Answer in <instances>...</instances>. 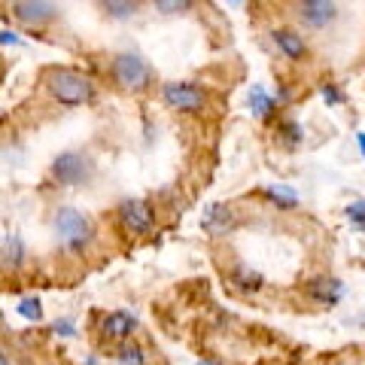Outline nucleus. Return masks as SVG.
Wrapping results in <instances>:
<instances>
[{
	"label": "nucleus",
	"instance_id": "nucleus-7",
	"mask_svg": "<svg viewBox=\"0 0 365 365\" xmlns=\"http://www.w3.org/2000/svg\"><path fill=\"white\" fill-rule=\"evenodd\" d=\"M165 101L174 110H182V113H201L204 107H207V98H204V91L189 86V83H168L162 88Z\"/></svg>",
	"mask_w": 365,
	"mask_h": 365
},
{
	"label": "nucleus",
	"instance_id": "nucleus-10",
	"mask_svg": "<svg viewBox=\"0 0 365 365\" xmlns=\"http://www.w3.org/2000/svg\"><path fill=\"white\" fill-rule=\"evenodd\" d=\"M304 295L307 299H314L317 304H338L344 299V283L338 277H311L304 283Z\"/></svg>",
	"mask_w": 365,
	"mask_h": 365
},
{
	"label": "nucleus",
	"instance_id": "nucleus-12",
	"mask_svg": "<svg viewBox=\"0 0 365 365\" xmlns=\"http://www.w3.org/2000/svg\"><path fill=\"white\" fill-rule=\"evenodd\" d=\"M271 37H274V46H277V49L287 55V58H292V61H299V58H304V55H307V43H304V37H299V34L289 31V28L274 31Z\"/></svg>",
	"mask_w": 365,
	"mask_h": 365
},
{
	"label": "nucleus",
	"instance_id": "nucleus-17",
	"mask_svg": "<svg viewBox=\"0 0 365 365\" xmlns=\"http://www.w3.org/2000/svg\"><path fill=\"white\" fill-rule=\"evenodd\" d=\"M16 311L21 319H28V323H43V302L37 295H25V299L16 304Z\"/></svg>",
	"mask_w": 365,
	"mask_h": 365
},
{
	"label": "nucleus",
	"instance_id": "nucleus-15",
	"mask_svg": "<svg viewBox=\"0 0 365 365\" xmlns=\"http://www.w3.org/2000/svg\"><path fill=\"white\" fill-rule=\"evenodd\" d=\"M265 198H268L271 204H277V207H283V210L299 207V195H295L289 186H268V189H265Z\"/></svg>",
	"mask_w": 365,
	"mask_h": 365
},
{
	"label": "nucleus",
	"instance_id": "nucleus-1",
	"mask_svg": "<svg viewBox=\"0 0 365 365\" xmlns=\"http://www.w3.org/2000/svg\"><path fill=\"white\" fill-rule=\"evenodd\" d=\"M43 86L55 101H61L67 107L86 104L91 91H95L91 79L79 71H71V67H49V71H43Z\"/></svg>",
	"mask_w": 365,
	"mask_h": 365
},
{
	"label": "nucleus",
	"instance_id": "nucleus-27",
	"mask_svg": "<svg viewBox=\"0 0 365 365\" xmlns=\"http://www.w3.org/2000/svg\"><path fill=\"white\" fill-rule=\"evenodd\" d=\"M86 365H101V362H98L95 356H88V359H86Z\"/></svg>",
	"mask_w": 365,
	"mask_h": 365
},
{
	"label": "nucleus",
	"instance_id": "nucleus-23",
	"mask_svg": "<svg viewBox=\"0 0 365 365\" xmlns=\"http://www.w3.org/2000/svg\"><path fill=\"white\" fill-rule=\"evenodd\" d=\"M323 98L329 101V104H338V101H341V91H338L335 86H323Z\"/></svg>",
	"mask_w": 365,
	"mask_h": 365
},
{
	"label": "nucleus",
	"instance_id": "nucleus-14",
	"mask_svg": "<svg viewBox=\"0 0 365 365\" xmlns=\"http://www.w3.org/2000/svg\"><path fill=\"white\" fill-rule=\"evenodd\" d=\"M116 365H146V353L134 341H122L116 350Z\"/></svg>",
	"mask_w": 365,
	"mask_h": 365
},
{
	"label": "nucleus",
	"instance_id": "nucleus-11",
	"mask_svg": "<svg viewBox=\"0 0 365 365\" xmlns=\"http://www.w3.org/2000/svg\"><path fill=\"white\" fill-rule=\"evenodd\" d=\"M235 225H237V220H235V213L228 210L225 204H210V207L204 210V232L213 235V237L228 235Z\"/></svg>",
	"mask_w": 365,
	"mask_h": 365
},
{
	"label": "nucleus",
	"instance_id": "nucleus-28",
	"mask_svg": "<svg viewBox=\"0 0 365 365\" xmlns=\"http://www.w3.org/2000/svg\"><path fill=\"white\" fill-rule=\"evenodd\" d=\"M228 4H241V0H228Z\"/></svg>",
	"mask_w": 365,
	"mask_h": 365
},
{
	"label": "nucleus",
	"instance_id": "nucleus-26",
	"mask_svg": "<svg viewBox=\"0 0 365 365\" xmlns=\"http://www.w3.org/2000/svg\"><path fill=\"white\" fill-rule=\"evenodd\" d=\"M0 365H9V359H6V353L0 350Z\"/></svg>",
	"mask_w": 365,
	"mask_h": 365
},
{
	"label": "nucleus",
	"instance_id": "nucleus-18",
	"mask_svg": "<svg viewBox=\"0 0 365 365\" xmlns=\"http://www.w3.org/2000/svg\"><path fill=\"white\" fill-rule=\"evenodd\" d=\"M101 6L107 9L113 19H131L140 6V0H101Z\"/></svg>",
	"mask_w": 365,
	"mask_h": 365
},
{
	"label": "nucleus",
	"instance_id": "nucleus-25",
	"mask_svg": "<svg viewBox=\"0 0 365 365\" xmlns=\"http://www.w3.org/2000/svg\"><path fill=\"white\" fill-rule=\"evenodd\" d=\"M356 140H359V150H362V158H365V134H356Z\"/></svg>",
	"mask_w": 365,
	"mask_h": 365
},
{
	"label": "nucleus",
	"instance_id": "nucleus-2",
	"mask_svg": "<svg viewBox=\"0 0 365 365\" xmlns=\"http://www.w3.org/2000/svg\"><path fill=\"white\" fill-rule=\"evenodd\" d=\"M52 232H55L58 247L67 250V253H83V250L91 244V237H95L91 220L86 213H79L76 207H61L58 213H55Z\"/></svg>",
	"mask_w": 365,
	"mask_h": 365
},
{
	"label": "nucleus",
	"instance_id": "nucleus-24",
	"mask_svg": "<svg viewBox=\"0 0 365 365\" xmlns=\"http://www.w3.org/2000/svg\"><path fill=\"white\" fill-rule=\"evenodd\" d=\"M0 43H4V46H19V34L4 31V34H0Z\"/></svg>",
	"mask_w": 365,
	"mask_h": 365
},
{
	"label": "nucleus",
	"instance_id": "nucleus-19",
	"mask_svg": "<svg viewBox=\"0 0 365 365\" xmlns=\"http://www.w3.org/2000/svg\"><path fill=\"white\" fill-rule=\"evenodd\" d=\"M4 253H6V262H9V265H13V268H19L21 262H25V244H21V237H19V235L6 237Z\"/></svg>",
	"mask_w": 365,
	"mask_h": 365
},
{
	"label": "nucleus",
	"instance_id": "nucleus-4",
	"mask_svg": "<svg viewBox=\"0 0 365 365\" xmlns=\"http://www.w3.org/2000/svg\"><path fill=\"white\" fill-rule=\"evenodd\" d=\"M52 174L61 186H83V182H88V177L95 174V165H91L88 155L71 150V153H61L52 162Z\"/></svg>",
	"mask_w": 365,
	"mask_h": 365
},
{
	"label": "nucleus",
	"instance_id": "nucleus-3",
	"mask_svg": "<svg viewBox=\"0 0 365 365\" xmlns=\"http://www.w3.org/2000/svg\"><path fill=\"white\" fill-rule=\"evenodd\" d=\"M113 79H116V86H122L125 91H140L150 83V67H146L140 55L122 52L113 58Z\"/></svg>",
	"mask_w": 365,
	"mask_h": 365
},
{
	"label": "nucleus",
	"instance_id": "nucleus-21",
	"mask_svg": "<svg viewBox=\"0 0 365 365\" xmlns=\"http://www.w3.org/2000/svg\"><path fill=\"white\" fill-rule=\"evenodd\" d=\"M52 332L58 335V338H76V335H79L73 319H55V323H52Z\"/></svg>",
	"mask_w": 365,
	"mask_h": 365
},
{
	"label": "nucleus",
	"instance_id": "nucleus-20",
	"mask_svg": "<svg viewBox=\"0 0 365 365\" xmlns=\"http://www.w3.org/2000/svg\"><path fill=\"white\" fill-rule=\"evenodd\" d=\"M158 13H168V16H177L182 13V9H189L192 6V0H153Z\"/></svg>",
	"mask_w": 365,
	"mask_h": 365
},
{
	"label": "nucleus",
	"instance_id": "nucleus-22",
	"mask_svg": "<svg viewBox=\"0 0 365 365\" xmlns=\"http://www.w3.org/2000/svg\"><path fill=\"white\" fill-rule=\"evenodd\" d=\"M347 216H350V222H353V225L365 228V201H353V204H347Z\"/></svg>",
	"mask_w": 365,
	"mask_h": 365
},
{
	"label": "nucleus",
	"instance_id": "nucleus-8",
	"mask_svg": "<svg viewBox=\"0 0 365 365\" xmlns=\"http://www.w3.org/2000/svg\"><path fill=\"white\" fill-rule=\"evenodd\" d=\"M295 13L307 28H326L338 19V6L335 0H299Z\"/></svg>",
	"mask_w": 365,
	"mask_h": 365
},
{
	"label": "nucleus",
	"instance_id": "nucleus-13",
	"mask_svg": "<svg viewBox=\"0 0 365 365\" xmlns=\"http://www.w3.org/2000/svg\"><path fill=\"white\" fill-rule=\"evenodd\" d=\"M228 280H232V287L241 289V292H259L262 287H265V277H262L256 268H250V265H237Z\"/></svg>",
	"mask_w": 365,
	"mask_h": 365
},
{
	"label": "nucleus",
	"instance_id": "nucleus-16",
	"mask_svg": "<svg viewBox=\"0 0 365 365\" xmlns=\"http://www.w3.org/2000/svg\"><path fill=\"white\" fill-rule=\"evenodd\" d=\"M247 101H250V107H253V113H259V116H271V113H274V98H271L262 86H253V88H250Z\"/></svg>",
	"mask_w": 365,
	"mask_h": 365
},
{
	"label": "nucleus",
	"instance_id": "nucleus-6",
	"mask_svg": "<svg viewBox=\"0 0 365 365\" xmlns=\"http://www.w3.org/2000/svg\"><path fill=\"white\" fill-rule=\"evenodd\" d=\"M13 16L28 28H43L58 16V6L52 0H13Z\"/></svg>",
	"mask_w": 365,
	"mask_h": 365
},
{
	"label": "nucleus",
	"instance_id": "nucleus-5",
	"mask_svg": "<svg viewBox=\"0 0 365 365\" xmlns=\"http://www.w3.org/2000/svg\"><path fill=\"white\" fill-rule=\"evenodd\" d=\"M119 225L125 228L128 235H150L155 228V216H153V207L146 201H137V198H128L119 204Z\"/></svg>",
	"mask_w": 365,
	"mask_h": 365
},
{
	"label": "nucleus",
	"instance_id": "nucleus-9",
	"mask_svg": "<svg viewBox=\"0 0 365 365\" xmlns=\"http://www.w3.org/2000/svg\"><path fill=\"white\" fill-rule=\"evenodd\" d=\"M134 332H137V317L128 311H110V314L101 317V335L107 341L122 344V341H128Z\"/></svg>",
	"mask_w": 365,
	"mask_h": 365
}]
</instances>
